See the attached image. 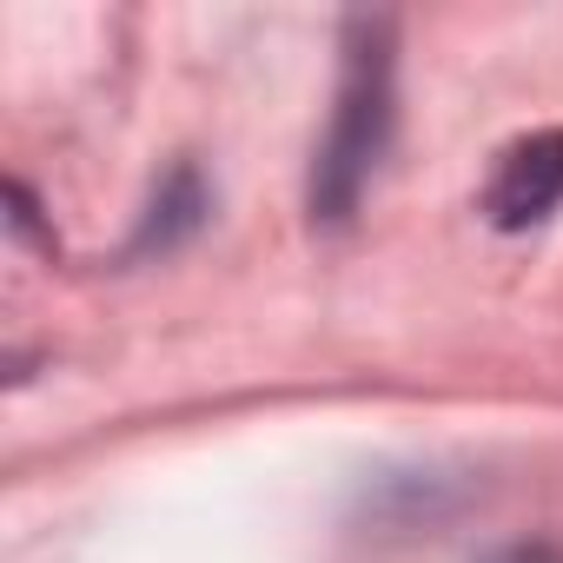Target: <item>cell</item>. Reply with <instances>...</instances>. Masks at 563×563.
I'll return each mask as SVG.
<instances>
[{
	"instance_id": "cell-1",
	"label": "cell",
	"mask_w": 563,
	"mask_h": 563,
	"mask_svg": "<svg viewBox=\"0 0 563 563\" xmlns=\"http://www.w3.org/2000/svg\"><path fill=\"white\" fill-rule=\"evenodd\" d=\"M385 133H391V54H385V34L365 27V41L345 60L339 120H332V140H325L319 173H312V206L325 219H345L352 212L358 186L372 179V166L385 153Z\"/></svg>"
},
{
	"instance_id": "cell-2",
	"label": "cell",
	"mask_w": 563,
	"mask_h": 563,
	"mask_svg": "<svg viewBox=\"0 0 563 563\" xmlns=\"http://www.w3.org/2000/svg\"><path fill=\"white\" fill-rule=\"evenodd\" d=\"M556 206H563V133H530L497 159L484 212H490V225L523 232V225L550 219Z\"/></svg>"
},
{
	"instance_id": "cell-3",
	"label": "cell",
	"mask_w": 563,
	"mask_h": 563,
	"mask_svg": "<svg viewBox=\"0 0 563 563\" xmlns=\"http://www.w3.org/2000/svg\"><path fill=\"white\" fill-rule=\"evenodd\" d=\"M490 563H563V550H550V543H510V550H497Z\"/></svg>"
}]
</instances>
